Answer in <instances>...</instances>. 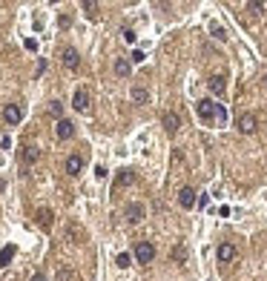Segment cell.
I'll return each instance as SVG.
<instances>
[{
	"instance_id": "6da1fadb",
	"label": "cell",
	"mask_w": 267,
	"mask_h": 281,
	"mask_svg": "<svg viewBox=\"0 0 267 281\" xmlns=\"http://www.w3.org/2000/svg\"><path fill=\"white\" fill-rule=\"evenodd\" d=\"M196 112H198V118H201L204 123L215 121V104H213V101H207V98H201V101L196 104Z\"/></svg>"
},
{
	"instance_id": "7402d4cb",
	"label": "cell",
	"mask_w": 267,
	"mask_h": 281,
	"mask_svg": "<svg viewBox=\"0 0 267 281\" xmlns=\"http://www.w3.org/2000/svg\"><path fill=\"white\" fill-rule=\"evenodd\" d=\"M126 184H132V172H129V169H124V172L118 175V181H115V186H126Z\"/></svg>"
},
{
	"instance_id": "3957f363",
	"label": "cell",
	"mask_w": 267,
	"mask_h": 281,
	"mask_svg": "<svg viewBox=\"0 0 267 281\" xmlns=\"http://www.w3.org/2000/svg\"><path fill=\"white\" fill-rule=\"evenodd\" d=\"M236 126H239V132H244V135H253V132H256V115H253V112L239 115Z\"/></svg>"
},
{
	"instance_id": "ac0fdd59",
	"label": "cell",
	"mask_w": 267,
	"mask_h": 281,
	"mask_svg": "<svg viewBox=\"0 0 267 281\" xmlns=\"http://www.w3.org/2000/svg\"><path fill=\"white\" fill-rule=\"evenodd\" d=\"M169 258H172L175 264H184V261H187V250H184L181 244H178V247H172V250H169Z\"/></svg>"
},
{
	"instance_id": "9c48e42d",
	"label": "cell",
	"mask_w": 267,
	"mask_h": 281,
	"mask_svg": "<svg viewBox=\"0 0 267 281\" xmlns=\"http://www.w3.org/2000/svg\"><path fill=\"white\" fill-rule=\"evenodd\" d=\"M215 258H218L221 264L233 261V258H236V247H233V244H218V250H215Z\"/></svg>"
},
{
	"instance_id": "f1b7e54d",
	"label": "cell",
	"mask_w": 267,
	"mask_h": 281,
	"mask_svg": "<svg viewBox=\"0 0 267 281\" xmlns=\"http://www.w3.org/2000/svg\"><path fill=\"white\" fill-rule=\"evenodd\" d=\"M132 61L135 63H144V61H147V55H144V52H132Z\"/></svg>"
},
{
	"instance_id": "ffe728a7",
	"label": "cell",
	"mask_w": 267,
	"mask_h": 281,
	"mask_svg": "<svg viewBox=\"0 0 267 281\" xmlns=\"http://www.w3.org/2000/svg\"><path fill=\"white\" fill-rule=\"evenodd\" d=\"M12 255H15V244H9V247H3V250H0V267H9V261H12Z\"/></svg>"
},
{
	"instance_id": "30bf717a",
	"label": "cell",
	"mask_w": 267,
	"mask_h": 281,
	"mask_svg": "<svg viewBox=\"0 0 267 281\" xmlns=\"http://www.w3.org/2000/svg\"><path fill=\"white\" fill-rule=\"evenodd\" d=\"M164 129H167L169 135H175V132L181 129V118H178L175 112H167L164 115Z\"/></svg>"
},
{
	"instance_id": "d6986e66",
	"label": "cell",
	"mask_w": 267,
	"mask_h": 281,
	"mask_svg": "<svg viewBox=\"0 0 267 281\" xmlns=\"http://www.w3.org/2000/svg\"><path fill=\"white\" fill-rule=\"evenodd\" d=\"M20 158H23V164H35L37 161V147H23Z\"/></svg>"
},
{
	"instance_id": "52a82bcc",
	"label": "cell",
	"mask_w": 267,
	"mask_h": 281,
	"mask_svg": "<svg viewBox=\"0 0 267 281\" xmlns=\"http://www.w3.org/2000/svg\"><path fill=\"white\" fill-rule=\"evenodd\" d=\"M55 132H58V138H61V140H66V138H72V135H75V123L66 121V118H61V121H58V126H55Z\"/></svg>"
},
{
	"instance_id": "e0dca14e",
	"label": "cell",
	"mask_w": 267,
	"mask_h": 281,
	"mask_svg": "<svg viewBox=\"0 0 267 281\" xmlns=\"http://www.w3.org/2000/svg\"><path fill=\"white\" fill-rule=\"evenodd\" d=\"M129 95H132L135 104H147V101H150V92H147L144 86H132V92H129Z\"/></svg>"
},
{
	"instance_id": "5b68a950",
	"label": "cell",
	"mask_w": 267,
	"mask_h": 281,
	"mask_svg": "<svg viewBox=\"0 0 267 281\" xmlns=\"http://www.w3.org/2000/svg\"><path fill=\"white\" fill-rule=\"evenodd\" d=\"M20 118H23V109H20L18 104H9L6 109H3V121L12 123V126H15V123H20Z\"/></svg>"
},
{
	"instance_id": "d4e9b609",
	"label": "cell",
	"mask_w": 267,
	"mask_h": 281,
	"mask_svg": "<svg viewBox=\"0 0 267 281\" xmlns=\"http://www.w3.org/2000/svg\"><path fill=\"white\" fill-rule=\"evenodd\" d=\"M61 112H63V104H61V101H52V104H49V115H55V118H58Z\"/></svg>"
},
{
	"instance_id": "cb8c5ba5",
	"label": "cell",
	"mask_w": 267,
	"mask_h": 281,
	"mask_svg": "<svg viewBox=\"0 0 267 281\" xmlns=\"http://www.w3.org/2000/svg\"><path fill=\"white\" fill-rule=\"evenodd\" d=\"M83 9H86L89 18H95V9H98V3H95V0H83Z\"/></svg>"
},
{
	"instance_id": "4fadbf2b",
	"label": "cell",
	"mask_w": 267,
	"mask_h": 281,
	"mask_svg": "<svg viewBox=\"0 0 267 281\" xmlns=\"http://www.w3.org/2000/svg\"><path fill=\"white\" fill-rule=\"evenodd\" d=\"M52 210H49V207H40V210H37V224H40V227L43 229H52Z\"/></svg>"
},
{
	"instance_id": "f546056e",
	"label": "cell",
	"mask_w": 267,
	"mask_h": 281,
	"mask_svg": "<svg viewBox=\"0 0 267 281\" xmlns=\"http://www.w3.org/2000/svg\"><path fill=\"white\" fill-rule=\"evenodd\" d=\"M32 281H46V275H43V272H35V275H32Z\"/></svg>"
},
{
	"instance_id": "9a60e30c",
	"label": "cell",
	"mask_w": 267,
	"mask_h": 281,
	"mask_svg": "<svg viewBox=\"0 0 267 281\" xmlns=\"http://www.w3.org/2000/svg\"><path fill=\"white\" fill-rule=\"evenodd\" d=\"M207 86H210V92H213V95H224V86H227V83H224L221 75H213V78L207 80Z\"/></svg>"
},
{
	"instance_id": "44dd1931",
	"label": "cell",
	"mask_w": 267,
	"mask_h": 281,
	"mask_svg": "<svg viewBox=\"0 0 267 281\" xmlns=\"http://www.w3.org/2000/svg\"><path fill=\"white\" fill-rule=\"evenodd\" d=\"M58 281H78V275H75V270H69V267H61V270H58Z\"/></svg>"
},
{
	"instance_id": "83f0119b",
	"label": "cell",
	"mask_w": 267,
	"mask_h": 281,
	"mask_svg": "<svg viewBox=\"0 0 267 281\" xmlns=\"http://www.w3.org/2000/svg\"><path fill=\"white\" fill-rule=\"evenodd\" d=\"M124 40H126V43H135V32H132V29H124Z\"/></svg>"
},
{
	"instance_id": "4316f807",
	"label": "cell",
	"mask_w": 267,
	"mask_h": 281,
	"mask_svg": "<svg viewBox=\"0 0 267 281\" xmlns=\"http://www.w3.org/2000/svg\"><path fill=\"white\" fill-rule=\"evenodd\" d=\"M247 9L253 12V15H261V12H264V3H247Z\"/></svg>"
},
{
	"instance_id": "7c38bea8",
	"label": "cell",
	"mask_w": 267,
	"mask_h": 281,
	"mask_svg": "<svg viewBox=\"0 0 267 281\" xmlns=\"http://www.w3.org/2000/svg\"><path fill=\"white\" fill-rule=\"evenodd\" d=\"M80 169H83V158L80 155H69L66 158V172L69 175H80Z\"/></svg>"
},
{
	"instance_id": "2e32d148",
	"label": "cell",
	"mask_w": 267,
	"mask_h": 281,
	"mask_svg": "<svg viewBox=\"0 0 267 281\" xmlns=\"http://www.w3.org/2000/svg\"><path fill=\"white\" fill-rule=\"evenodd\" d=\"M129 72H132V63L124 61V58H118V61H115V75H118V78H126Z\"/></svg>"
},
{
	"instance_id": "ba28073f",
	"label": "cell",
	"mask_w": 267,
	"mask_h": 281,
	"mask_svg": "<svg viewBox=\"0 0 267 281\" xmlns=\"http://www.w3.org/2000/svg\"><path fill=\"white\" fill-rule=\"evenodd\" d=\"M61 58H63V66H66V69H78V63H80V58H78V49H72V46H66Z\"/></svg>"
},
{
	"instance_id": "8fae6325",
	"label": "cell",
	"mask_w": 267,
	"mask_h": 281,
	"mask_svg": "<svg viewBox=\"0 0 267 281\" xmlns=\"http://www.w3.org/2000/svg\"><path fill=\"white\" fill-rule=\"evenodd\" d=\"M126 218H129V224L144 221V204H129V207H126Z\"/></svg>"
},
{
	"instance_id": "8992f818",
	"label": "cell",
	"mask_w": 267,
	"mask_h": 281,
	"mask_svg": "<svg viewBox=\"0 0 267 281\" xmlns=\"http://www.w3.org/2000/svg\"><path fill=\"white\" fill-rule=\"evenodd\" d=\"M72 106H75L78 112H86V109H89V95H86V89H75V95H72Z\"/></svg>"
},
{
	"instance_id": "5bb4252c",
	"label": "cell",
	"mask_w": 267,
	"mask_h": 281,
	"mask_svg": "<svg viewBox=\"0 0 267 281\" xmlns=\"http://www.w3.org/2000/svg\"><path fill=\"white\" fill-rule=\"evenodd\" d=\"M66 236H69L72 244H80V241H86V232H83L78 224H69V227H66Z\"/></svg>"
},
{
	"instance_id": "484cf974",
	"label": "cell",
	"mask_w": 267,
	"mask_h": 281,
	"mask_svg": "<svg viewBox=\"0 0 267 281\" xmlns=\"http://www.w3.org/2000/svg\"><path fill=\"white\" fill-rule=\"evenodd\" d=\"M115 264L121 267V270H126V267H129V255H126V253H121V255L115 258Z\"/></svg>"
},
{
	"instance_id": "277c9868",
	"label": "cell",
	"mask_w": 267,
	"mask_h": 281,
	"mask_svg": "<svg viewBox=\"0 0 267 281\" xmlns=\"http://www.w3.org/2000/svg\"><path fill=\"white\" fill-rule=\"evenodd\" d=\"M178 204H181L184 210H193V207H196V190H193V186H184V190L178 193Z\"/></svg>"
},
{
	"instance_id": "4dcf8cb0",
	"label": "cell",
	"mask_w": 267,
	"mask_h": 281,
	"mask_svg": "<svg viewBox=\"0 0 267 281\" xmlns=\"http://www.w3.org/2000/svg\"><path fill=\"white\" fill-rule=\"evenodd\" d=\"M3 190H6V184H3V181H0V193H3Z\"/></svg>"
},
{
	"instance_id": "7a4b0ae2",
	"label": "cell",
	"mask_w": 267,
	"mask_h": 281,
	"mask_svg": "<svg viewBox=\"0 0 267 281\" xmlns=\"http://www.w3.org/2000/svg\"><path fill=\"white\" fill-rule=\"evenodd\" d=\"M135 258H138V264H152V258H155V247H152L150 241H138V247H135Z\"/></svg>"
},
{
	"instance_id": "603a6c76",
	"label": "cell",
	"mask_w": 267,
	"mask_h": 281,
	"mask_svg": "<svg viewBox=\"0 0 267 281\" xmlns=\"http://www.w3.org/2000/svg\"><path fill=\"white\" fill-rule=\"evenodd\" d=\"M215 121L221 123V126H224V121H227V109H224L221 104H215Z\"/></svg>"
}]
</instances>
